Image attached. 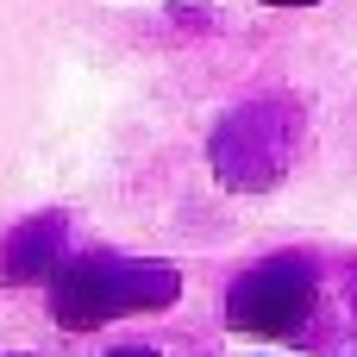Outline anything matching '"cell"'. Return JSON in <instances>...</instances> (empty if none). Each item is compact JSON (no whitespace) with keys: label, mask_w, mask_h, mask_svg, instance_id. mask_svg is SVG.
<instances>
[{"label":"cell","mask_w":357,"mask_h":357,"mask_svg":"<svg viewBox=\"0 0 357 357\" xmlns=\"http://www.w3.org/2000/svg\"><path fill=\"white\" fill-rule=\"evenodd\" d=\"M182 289V276L169 264H138V257H69L56 276H50V307L69 333H88V326H107L119 314H138V307H169Z\"/></svg>","instance_id":"6da1fadb"},{"label":"cell","mask_w":357,"mask_h":357,"mask_svg":"<svg viewBox=\"0 0 357 357\" xmlns=\"http://www.w3.org/2000/svg\"><path fill=\"white\" fill-rule=\"evenodd\" d=\"M314 264L307 257H270L257 270H245L226 295V326L232 333H257V339H289L307 326L314 314Z\"/></svg>","instance_id":"7a4b0ae2"},{"label":"cell","mask_w":357,"mask_h":357,"mask_svg":"<svg viewBox=\"0 0 357 357\" xmlns=\"http://www.w3.org/2000/svg\"><path fill=\"white\" fill-rule=\"evenodd\" d=\"M56 245H63V213L25 220V226L0 245V276H6V282H38V276L56 264Z\"/></svg>","instance_id":"3957f363"},{"label":"cell","mask_w":357,"mask_h":357,"mask_svg":"<svg viewBox=\"0 0 357 357\" xmlns=\"http://www.w3.org/2000/svg\"><path fill=\"white\" fill-rule=\"evenodd\" d=\"M107 357H157V351H144V345H119V351H107Z\"/></svg>","instance_id":"277c9868"},{"label":"cell","mask_w":357,"mask_h":357,"mask_svg":"<svg viewBox=\"0 0 357 357\" xmlns=\"http://www.w3.org/2000/svg\"><path fill=\"white\" fill-rule=\"evenodd\" d=\"M270 6H314V0H270Z\"/></svg>","instance_id":"5b68a950"}]
</instances>
